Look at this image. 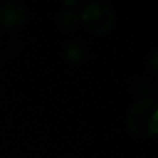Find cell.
<instances>
[{
    "mask_svg": "<svg viewBox=\"0 0 158 158\" xmlns=\"http://www.w3.org/2000/svg\"><path fill=\"white\" fill-rule=\"evenodd\" d=\"M65 6H77V4H81V2H64Z\"/></svg>",
    "mask_w": 158,
    "mask_h": 158,
    "instance_id": "8",
    "label": "cell"
},
{
    "mask_svg": "<svg viewBox=\"0 0 158 158\" xmlns=\"http://www.w3.org/2000/svg\"><path fill=\"white\" fill-rule=\"evenodd\" d=\"M29 11L21 2H6L0 4V27L6 29H17L25 25Z\"/></svg>",
    "mask_w": 158,
    "mask_h": 158,
    "instance_id": "3",
    "label": "cell"
},
{
    "mask_svg": "<svg viewBox=\"0 0 158 158\" xmlns=\"http://www.w3.org/2000/svg\"><path fill=\"white\" fill-rule=\"evenodd\" d=\"M87 57V49L85 42L74 39L65 47V58L71 64H82Z\"/></svg>",
    "mask_w": 158,
    "mask_h": 158,
    "instance_id": "4",
    "label": "cell"
},
{
    "mask_svg": "<svg viewBox=\"0 0 158 158\" xmlns=\"http://www.w3.org/2000/svg\"><path fill=\"white\" fill-rule=\"evenodd\" d=\"M81 19L86 29L94 35H107L115 27V13L106 2L96 0L83 7Z\"/></svg>",
    "mask_w": 158,
    "mask_h": 158,
    "instance_id": "2",
    "label": "cell"
},
{
    "mask_svg": "<svg viewBox=\"0 0 158 158\" xmlns=\"http://www.w3.org/2000/svg\"><path fill=\"white\" fill-rule=\"evenodd\" d=\"M156 93L158 94V85H157V87H156Z\"/></svg>",
    "mask_w": 158,
    "mask_h": 158,
    "instance_id": "9",
    "label": "cell"
},
{
    "mask_svg": "<svg viewBox=\"0 0 158 158\" xmlns=\"http://www.w3.org/2000/svg\"><path fill=\"white\" fill-rule=\"evenodd\" d=\"M132 89H133L135 94L142 97V98H148V97H151L153 93H156V87H154L153 83L144 77L137 78L136 81H135Z\"/></svg>",
    "mask_w": 158,
    "mask_h": 158,
    "instance_id": "6",
    "label": "cell"
},
{
    "mask_svg": "<svg viewBox=\"0 0 158 158\" xmlns=\"http://www.w3.org/2000/svg\"><path fill=\"white\" fill-rule=\"evenodd\" d=\"M126 128L139 139H150L158 135V100L140 98L126 114Z\"/></svg>",
    "mask_w": 158,
    "mask_h": 158,
    "instance_id": "1",
    "label": "cell"
},
{
    "mask_svg": "<svg viewBox=\"0 0 158 158\" xmlns=\"http://www.w3.org/2000/svg\"><path fill=\"white\" fill-rule=\"evenodd\" d=\"M58 29L69 32V31H74L79 24V15L75 13L74 10H64L60 11L57 14V18H56Z\"/></svg>",
    "mask_w": 158,
    "mask_h": 158,
    "instance_id": "5",
    "label": "cell"
},
{
    "mask_svg": "<svg viewBox=\"0 0 158 158\" xmlns=\"http://www.w3.org/2000/svg\"><path fill=\"white\" fill-rule=\"evenodd\" d=\"M147 68L153 77H158V49H154L147 56Z\"/></svg>",
    "mask_w": 158,
    "mask_h": 158,
    "instance_id": "7",
    "label": "cell"
}]
</instances>
